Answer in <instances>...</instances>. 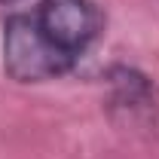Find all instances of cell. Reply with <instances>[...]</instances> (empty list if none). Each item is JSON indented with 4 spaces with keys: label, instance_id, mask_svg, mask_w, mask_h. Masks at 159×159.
<instances>
[{
    "label": "cell",
    "instance_id": "obj_1",
    "mask_svg": "<svg viewBox=\"0 0 159 159\" xmlns=\"http://www.w3.org/2000/svg\"><path fill=\"white\" fill-rule=\"evenodd\" d=\"M104 31L95 0H40L3 21V74L19 86L67 77Z\"/></svg>",
    "mask_w": 159,
    "mask_h": 159
},
{
    "label": "cell",
    "instance_id": "obj_3",
    "mask_svg": "<svg viewBox=\"0 0 159 159\" xmlns=\"http://www.w3.org/2000/svg\"><path fill=\"white\" fill-rule=\"evenodd\" d=\"M21 0H0V6H19Z\"/></svg>",
    "mask_w": 159,
    "mask_h": 159
},
{
    "label": "cell",
    "instance_id": "obj_2",
    "mask_svg": "<svg viewBox=\"0 0 159 159\" xmlns=\"http://www.w3.org/2000/svg\"><path fill=\"white\" fill-rule=\"evenodd\" d=\"M107 83H110V104L113 107L138 113V110H150L156 104V89H153L150 77H144L135 67H125V64L110 67Z\"/></svg>",
    "mask_w": 159,
    "mask_h": 159
}]
</instances>
